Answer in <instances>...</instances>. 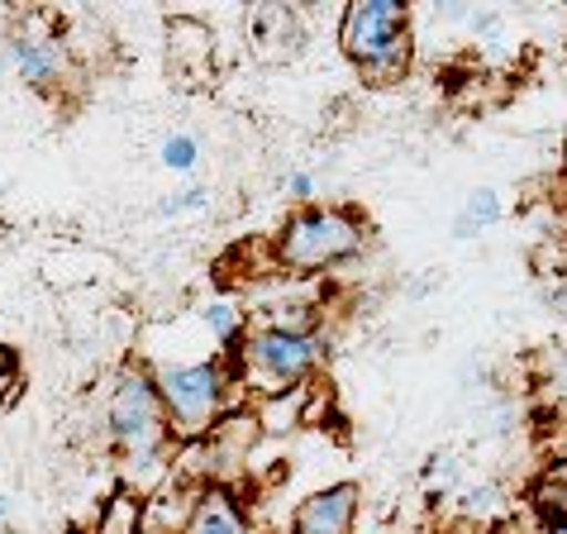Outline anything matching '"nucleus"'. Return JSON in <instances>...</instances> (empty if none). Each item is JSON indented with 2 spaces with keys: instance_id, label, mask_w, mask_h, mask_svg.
Wrapping results in <instances>:
<instances>
[{
  "instance_id": "423d86ee",
  "label": "nucleus",
  "mask_w": 567,
  "mask_h": 534,
  "mask_svg": "<svg viewBox=\"0 0 567 534\" xmlns=\"http://www.w3.org/2000/svg\"><path fill=\"white\" fill-rule=\"evenodd\" d=\"M6 53H10V76H20L34 91H58L76 68L72 43L62 39V29L49 14H20L6 29Z\"/></svg>"
},
{
  "instance_id": "9b49d317",
  "label": "nucleus",
  "mask_w": 567,
  "mask_h": 534,
  "mask_svg": "<svg viewBox=\"0 0 567 534\" xmlns=\"http://www.w3.org/2000/svg\"><path fill=\"white\" fill-rule=\"evenodd\" d=\"M148 530V496H138L134 486H115L101 511H96V534H144Z\"/></svg>"
},
{
  "instance_id": "a878e982",
  "label": "nucleus",
  "mask_w": 567,
  "mask_h": 534,
  "mask_svg": "<svg viewBox=\"0 0 567 534\" xmlns=\"http://www.w3.org/2000/svg\"><path fill=\"white\" fill-rule=\"evenodd\" d=\"M529 534H567V521H534Z\"/></svg>"
},
{
  "instance_id": "f03ea898",
  "label": "nucleus",
  "mask_w": 567,
  "mask_h": 534,
  "mask_svg": "<svg viewBox=\"0 0 567 534\" xmlns=\"http://www.w3.org/2000/svg\"><path fill=\"white\" fill-rule=\"evenodd\" d=\"M339 49L368 86H396L415 68L411 6L401 0H349L339 14Z\"/></svg>"
},
{
  "instance_id": "bb28decb",
  "label": "nucleus",
  "mask_w": 567,
  "mask_h": 534,
  "mask_svg": "<svg viewBox=\"0 0 567 534\" xmlns=\"http://www.w3.org/2000/svg\"><path fill=\"white\" fill-rule=\"evenodd\" d=\"M434 287H439V277H420V281H411V296L420 301V296H430Z\"/></svg>"
},
{
  "instance_id": "5701e85b",
  "label": "nucleus",
  "mask_w": 567,
  "mask_h": 534,
  "mask_svg": "<svg viewBox=\"0 0 567 534\" xmlns=\"http://www.w3.org/2000/svg\"><path fill=\"white\" fill-rule=\"evenodd\" d=\"M544 306L554 310L558 320H567V277H558V281H548L544 287Z\"/></svg>"
},
{
  "instance_id": "a211bd4d",
  "label": "nucleus",
  "mask_w": 567,
  "mask_h": 534,
  "mask_svg": "<svg viewBox=\"0 0 567 534\" xmlns=\"http://www.w3.org/2000/svg\"><path fill=\"white\" fill-rule=\"evenodd\" d=\"M215 206V192L210 186H182V192H167L153 201V215L157 219H186V215H206Z\"/></svg>"
},
{
  "instance_id": "6e6552de",
  "label": "nucleus",
  "mask_w": 567,
  "mask_h": 534,
  "mask_svg": "<svg viewBox=\"0 0 567 534\" xmlns=\"http://www.w3.org/2000/svg\"><path fill=\"white\" fill-rule=\"evenodd\" d=\"M167 68L182 86H200L215 72V34L200 20H172L167 24Z\"/></svg>"
},
{
  "instance_id": "ddd939ff",
  "label": "nucleus",
  "mask_w": 567,
  "mask_h": 534,
  "mask_svg": "<svg viewBox=\"0 0 567 534\" xmlns=\"http://www.w3.org/2000/svg\"><path fill=\"white\" fill-rule=\"evenodd\" d=\"M529 515L534 521H567V459L539 468L529 482Z\"/></svg>"
},
{
  "instance_id": "1a4fd4ad",
  "label": "nucleus",
  "mask_w": 567,
  "mask_h": 534,
  "mask_svg": "<svg viewBox=\"0 0 567 534\" xmlns=\"http://www.w3.org/2000/svg\"><path fill=\"white\" fill-rule=\"evenodd\" d=\"M301 43H306V24L291 6H277L272 0V6H258L248 14V49L262 62H291L301 53Z\"/></svg>"
},
{
  "instance_id": "393cba45",
  "label": "nucleus",
  "mask_w": 567,
  "mask_h": 534,
  "mask_svg": "<svg viewBox=\"0 0 567 534\" xmlns=\"http://www.w3.org/2000/svg\"><path fill=\"white\" fill-rule=\"evenodd\" d=\"M14 372H20V353H14V349H6V343H0V382H10Z\"/></svg>"
},
{
  "instance_id": "39448f33",
  "label": "nucleus",
  "mask_w": 567,
  "mask_h": 534,
  "mask_svg": "<svg viewBox=\"0 0 567 534\" xmlns=\"http://www.w3.org/2000/svg\"><path fill=\"white\" fill-rule=\"evenodd\" d=\"M329 358L324 329H262L248 325L244 343L229 353V368L244 387L262 391V397H281V391H301L320 377Z\"/></svg>"
},
{
  "instance_id": "0eeeda50",
  "label": "nucleus",
  "mask_w": 567,
  "mask_h": 534,
  "mask_svg": "<svg viewBox=\"0 0 567 534\" xmlns=\"http://www.w3.org/2000/svg\"><path fill=\"white\" fill-rule=\"evenodd\" d=\"M358 506H362V486L358 482L320 486V492H310L301 506L291 511L287 534H353Z\"/></svg>"
},
{
  "instance_id": "412c9836",
  "label": "nucleus",
  "mask_w": 567,
  "mask_h": 534,
  "mask_svg": "<svg viewBox=\"0 0 567 534\" xmlns=\"http://www.w3.org/2000/svg\"><path fill=\"white\" fill-rule=\"evenodd\" d=\"M277 186H281V196H291V201H296V206H315V192H320V182H315V172H310V167L281 172Z\"/></svg>"
},
{
  "instance_id": "4468645a",
  "label": "nucleus",
  "mask_w": 567,
  "mask_h": 534,
  "mask_svg": "<svg viewBox=\"0 0 567 534\" xmlns=\"http://www.w3.org/2000/svg\"><path fill=\"white\" fill-rule=\"evenodd\" d=\"M200 325H206L210 339L219 343V358H229L248 335V316H244V306H234V301H206L200 306Z\"/></svg>"
},
{
  "instance_id": "aec40b11",
  "label": "nucleus",
  "mask_w": 567,
  "mask_h": 534,
  "mask_svg": "<svg viewBox=\"0 0 567 534\" xmlns=\"http://www.w3.org/2000/svg\"><path fill=\"white\" fill-rule=\"evenodd\" d=\"M539 387L544 397L558 405V411H567V343L563 349H544L539 353Z\"/></svg>"
},
{
  "instance_id": "6ab92c4d",
  "label": "nucleus",
  "mask_w": 567,
  "mask_h": 534,
  "mask_svg": "<svg viewBox=\"0 0 567 534\" xmlns=\"http://www.w3.org/2000/svg\"><path fill=\"white\" fill-rule=\"evenodd\" d=\"M157 163H163L167 172H196L200 167V138L192 130L163 134V144H157Z\"/></svg>"
},
{
  "instance_id": "9d476101",
  "label": "nucleus",
  "mask_w": 567,
  "mask_h": 534,
  "mask_svg": "<svg viewBox=\"0 0 567 534\" xmlns=\"http://www.w3.org/2000/svg\"><path fill=\"white\" fill-rule=\"evenodd\" d=\"M177 534H254V530H248V515L239 506V496H234V486L206 482L196 486L192 511H186Z\"/></svg>"
},
{
  "instance_id": "2eb2a0df",
  "label": "nucleus",
  "mask_w": 567,
  "mask_h": 534,
  "mask_svg": "<svg viewBox=\"0 0 567 534\" xmlns=\"http://www.w3.org/2000/svg\"><path fill=\"white\" fill-rule=\"evenodd\" d=\"M420 482H424V492L430 496H453L458 486L467 482L463 477V459L453 449H439V453H430L424 459V468H420Z\"/></svg>"
},
{
  "instance_id": "f257e3e1",
  "label": "nucleus",
  "mask_w": 567,
  "mask_h": 534,
  "mask_svg": "<svg viewBox=\"0 0 567 534\" xmlns=\"http://www.w3.org/2000/svg\"><path fill=\"white\" fill-rule=\"evenodd\" d=\"M101 425L110 449L120 453L124 468V486H134L138 496L163 492L172 477V430H167V411L157 397L153 368L144 363H124L115 372V382L105 391L101 405Z\"/></svg>"
},
{
  "instance_id": "20e7f679",
  "label": "nucleus",
  "mask_w": 567,
  "mask_h": 534,
  "mask_svg": "<svg viewBox=\"0 0 567 534\" xmlns=\"http://www.w3.org/2000/svg\"><path fill=\"white\" fill-rule=\"evenodd\" d=\"M368 244V219L349 206H296L281 219L277 239H272V267L277 273L315 277L329 267H343L362 254Z\"/></svg>"
},
{
  "instance_id": "f8f14e48",
  "label": "nucleus",
  "mask_w": 567,
  "mask_h": 534,
  "mask_svg": "<svg viewBox=\"0 0 567 534\" xmlns=\"http://www.w3.org/2000/svg\"><path fill=\"white\" fill-rule=\"evenodd\" d=\"M501 219H506V201H501V192H492V186H477V192H467L458 215H453V239L467 244V239H477V234L496 229Z\"/></svg>"
},
{
  "instance_id": "f3484780",
  "label": "nucleus",
  "mask_w": 567,
  "mask_h": 534,
  "mask_svg": "<svg viewBox=\"0 0 567 534\" xmlns=\"http://www.w3.org/2000/svg\"><path fill=\"white\" fill-rule=\"evenodd\" d=\"M254 325H262V329H320V306L315 301H267Z\"/></svg>"
},
{
  "instance_id": "b1692460",
  "label": "nucleus",
  "mask_w": 567,
  "mask_h": 534,
  "mask_svg": "<svg viewBox=\"0 0 567 534\" xmlns=\"http://www.w3.org/2000/svg\"><path fill=\"white\" fill-rule=\"evenodd\" d=\"M467 14H472V6H458V0L434 6V20H444V24H467Z\"/></svg>"
},
{
  "instance_id": "cd10ccee",
  "label": "nucleus",
  "mask_w": 567,
  "mask_h": 534,
  "mask_svg": "<svg viewBox=\"0 0 567 534\" xmlns=\"http://www.w3.org/2000/svg\"><path fill=\"white\" fill-rule=\"evenodd\" d=\"M10 521H14V496L0 492V525H10Z\"/></svg>"
},
{
  "instance_id": "7ed1b4c3",
  "label": "nucleus",
  "mask_w": 567,
  "mask_h": 534,
  "mask_svg": "<svg viewBox=\"0 0 567 534\" xmlns=\"http://www.w3.org/2000/svg\"><path fill=\"white\" fill-rule=\"evenodd\" d=\"M157 397L167 411L172 444H200L219 420H225L239 397V377L229 358H186V363H157L153 368Z\"/></svg>"
},
{
  "instance_id": "4be33fe9",
  "label": "nucleus",
  "mask_w": 567,
  "mask_h": 534,
  "mask_svg": "<svg viewBox=\"0 0 567 534\" xmlns=\"http://www.w3.org/2000/svg\"><path fill=\"white\" fill-rule=\"evenodd\" d=\"M501 24H506V20H501V10H472V14H467V29H472V34H477L482 43L501 39Z\"/></svg>"
},
{
  "instance_id": "dca6fc26",
  "label": "nucleus",
  "mask_w": 567,
  "mask_h": 534,
  "mask_svg": "<svg viewBox=\"0 0 567 534\" xmlns=\"http://www.w3.org/2000/svg\"><path fill=\"white\" fill-rule=\"evenodd\" d=\"M458 511L467 515V521H492V515L506 511V492L492 482V477H477V482H463L458 492Z\"/></svg>"
}]
</instances>
